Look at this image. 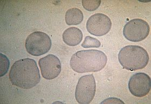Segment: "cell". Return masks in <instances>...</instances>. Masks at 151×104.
Segmentation results:
<instances>
[{
    "mask_svg": "<svg viewBox=\"0 0 151 104\" xmlns=\"http://www.w3.org/2000/svg\"><path fill=\"white\" fill-rule=\"evenodd\" d=\"M1 76H4L6 74L9 67L10 63L8 59L6 56L1 53Z\"/></svg>",
    "mask_w": 151,
    "mask_h": 104,
    "instance_id": "obj_14",
    "label": "cell"
},
{
    "mask_svg": "<svg viewBox=\"0 0 151 104\" xmlns=\"http://www.w3.org/2000/svg\"><path fill=\"white\" fill-rule=\"evenodd\" d=\"M112 22L106 15L98 13L92 15L86 23V28L90 34L101 36L106 34L110 31Z\"/></svg>",
    "mask_w": 151,
    "mask_h": 104,
    "instance_id": "obj_8",
    "label": "cell"
},
{
    "mask_svg": "<svg viewBox=\"0 0 151 104\" xmlns=\"http://www.w3.org/2000/svg\"><path fill=\"white\" fill-rule=\"evenodd\" d=\"M9 78L13 85L19 87L30 89L35 87L41 80L36 62L30 58L16 61L10 71Z\"/></svg>",
    "mask_w": 151,
    "mask_h": 104,
    "instance_id": "obj_1",
    "label": "cell"
},
{
    "mask_svg": "<svg viewBox=\"0 0 151 104\" xmlns=\"http://www.w3.org/2000/svg\"><path fill=\"white\" fill-rule=\"evenodd\" d=\"M101 45V42L97 39L88 36L85 37L82 46L84 48H99Z\"/></svg>",
    "mask_w": 151,
    "mask_h": 104,
    "instance_id": "obj_12",
    "label": "cell"
},
{
    "mask_svg": "<svg viewBox=\"0 0 151 104\" xmlns=\"http://www.w3.org/2000/svg\"><path fill=\"white\" fill-rule=\"evenodd\" d=\"M150 31L148 23L140 19H133L124 27L123 34L129 41L139 42L147 37Z\"/></svg>",
    "mask_w": 151,
    "mask_h": 104,
    "instance_id": "obj_6",
    "label": "cell"
},
{
    "mask_svg": "<svg viewBox=\"0 0 151 104\" xmlns=\"http://www.w3.org/2000/svg\"><path fill=\"white\" fill-rule=\"evenodd\" d=\"M96 84L93 74L83 76L79 79L75 92L76 100L81 104H90L93 99Z\"/></svg>",
    "mask_w": 151,
    "mask_h": 104,
    "instance_id": "obj_5",
    "label": "cell"
},
{
    "mask_svg": "<svg viewBox=\"0 0 151 104\" xmlns=\"http://www.w3.org/2000/svg\"><path fill=\"white\" fill-rule=\"evenodd\" d=\"M107 57L104 52L96 49L78 51L70 60L71 68L76 72H97L103 69L107 63Z\"/></svg>",
    "mask_w": 151,
    "mask_h": 104,
    "instance_id": "obj_2",
    "label": "cell"
},
{
    "mask_svg": "<svg viewBox=\"0 0 151 104\" xmlns=\"http://www.w3.org/2000/svg\"><path fill=\"white\" fill-rule=\"evenodd\" d=\"M83 14L80 9L73 8L68 10L65 14V21L68 25H77L83 21Z\"/></svg>",
    "mask_w": 151,
    "mask_h": 104,
    "instance_id": "obj_11",
    "label": "cell"
},
{
    "mask_svg": "<svg viewBox=\"0 0 151 104\" xmlns=\"http://www.w3.org/2000/svg\"><path fill=\"white\" fill-rule=\"evenodd\" d=\"M82 31L75 27L66 29L63 34V40L66 44L76 46L79 44L83 39Z\"/></svg>",
    "mask_w": 151,
    "mask_h": 104,
    "instance_id": "obj_10",
    "label": "cell"
},
{
    "mask_svg": "<svg viewBox=\"0 0 151 104\" xmlns=\"http://www.w3.org/2000/svg\"><path fill=\"white\" fill-rule=\"evenodd\" d=\"M118 59L125 69L134 71L145 68L149 62V55L144 48L129 45L123 47L118 54Z\"/></svg>",
    "mask_w": 151,
    "mask_h": 104,
    "instance_id": "obj_3",
    "label": "cell"
},
{
    "mask_svg": "<svg viewBox=\"0 0 151 104\" xmlns=\"http://www.w3.org/2000/svg\"><path fill=\"white\" fill-rule=\"evenodd\" d=\"M42 76L44 79L52 80L59 76L62 66L60 59L53 54H49L38 61Z\"/></svg>",
    "mask_w": 151,
    "mask_h": 104,
    "instance_id": "obj_9",
    "label": "cell"
},
{
    "mask_svg": "<svg viewBox=\"0 0 151 104\" xmlns=\"http://www.w3.org/2000/svg\"><path fill=\"white\" fill-rule=\"evenodd\" d=\"M25 48L33 56H40L47 53L51 47L50 38L44 32H35L25 40Z\"/></svg>",
    "mask_w": 151,
    "mask_h": 104,
    "instance_id": "obj_4",
    "label": "cell"
},
{
    "mask_svg": "<svg viewBox=\"0 0 151 104\" xmlns=\"http://www.w3.org/2000/svg\"><path fill=\"white\" fill-rule=\"evenodd\" d=\"M101 1H82V5L85 9L92 12L97 9L101 4Z\"/></svg>",
    "mask_w": 151,
    "mask_h": 104,
    "instance_id": "obj_13",
    "label": "cell"
},
{
    "mask_svg": "<svg viewBox=\"0 0 151 104\" xmlns=\"http://www.w3.org/2000/svg\"><path fill=\"white\" fill-rule=\"evenodd\" d=\"M151 88V78L144 73H135L129 79V89L135 97H145L149 93Z\"/></svg>",
    "mask_w": 151,
    "mask_h": 104,
    "instance_id": "obj_7",
    "label": "cell"
}]
</instances>
